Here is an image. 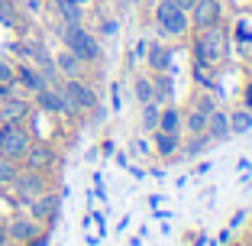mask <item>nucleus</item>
Listing matches in <instances>:
<instances>
[{
  "instance_id": "obj_23",
  "label": "nucleus",
  "mask_w": 252,
  "mask_h": 246,
  "mask_svg": "<svg viewBox=\"0 0 252 246\" xmlns=\"http://www.w3.org/2000/svg\"><path fill=\"white\" fill-rule=\"evenodd\" d=\"M133 94H136V101H139V104H146V101H152V97H156V88H152V78H136L133 81Z\"/></svg>"
},
{
  "instance_id": "obj_33",
  "label": "nucleus",
  "mask_w": 252,
  "mask_h": 246,
  "mask_svg": "<svg viewBox=\"0 0 252 246\" xmlns=\"http://www.w3.org/2000/svg\"><path fill=\"white\" fill-rule=\"evenodd\" d=\"M246 107H249V110H252V84H249V88H246Z\"/></svg>"
},
{
  "instance_id": "obj_2",
  "label": "nucleus",
  "mask_w": 252,
  "mask_h": 246,
  "mask_svg": "<svg viewBox=\"0 0 252 246\" xmlns=\"http://www.w3.org/2000/svg\"><path fill=\"white\" fill-rule=\"evenodd\" d=\"M223 55H226V33H223V26H210V30H204V36L194 39V59H197L200 68L220 65Z\"/></svg>"
},
{
  "instance_id": "obj_1",
  "label": "nucleus",
  "mask_w": 252,
  "mask_h": 246,
  "mask_svg": "<svg viewBox=\"0 0 252 246\" xmlns=\"http://www.w3.org/2000/svg\"><path fill=\"white\" fill-rule=\"evenodd\" d=\"M62 45L71 49L81 62H97L100 59V42H97L94 33L84 30V23H71V26H62Z\"/></svg>"
},
{
  "instance_id": "obj_8",
  "label": "nucleus",
  "mask_w": 252,
  "mask_h": 246,
  "mask_svg": "<svg viewBox=\"0 0 252 246\" xmlns=\"http://www.w3.org/2000/svg\"><path fill=\"white\" fill-rule=\"evenodd\" d=\"M3 227H7V240L10 243H32L36 237H42V224L32 220L30 214H13Z\"/></svg>"
},
{
  "instance_id": "obj_4",
  "label": "nucleus",
  "mask_w": 252,
  "mask_h": 246,
  "mask_svg": "<svg viewBox=\"0 0 252 246\" xmlns=\"http://www.w3.org/2000/svg\"><path fill=\"white\" fill-rule=\"evenodd\" d=\"M30 142L32 136L23 130V123H0V156L20 162L26 156V149H30Z\"/></svg>"
},
{
  "instance_id": "obj_18",
  "label": "nucleus",
  "mask_w": 252,
  "mask_h": 246,
  "mask_svg": "<svg viewBox=\"0 0 252 246\" xmlns=\"http://www.w3.org/2000/svg\"><path fill=\"white\" fill-rule=\"evenodd\" d=\"M178 149H181V133L156 130V152H158V156H175Z\"/></svg>"
},
{
  "instance_id": "obj_35",
  "label": "nucleus",
  "mask_w": 252,
  "mask_h": 246,
  "mask_svg": "<svg viewBox=\"0 0 252 246\" xmlns=\"http://www.w3.org/2000/svg\"><path fill=\"white\" fill-rule=\"evenodd\" d=\"M243 246H252V240H249V243H243Z\"/></svg>"
},
{
  "instance_id": "obj_24",
  "label": "nucleus",
  "mask_w": 252,
  "mask_h": 246,
  "mask_svg": "<svg viewBox=\"0 0 252 246\" xmlns=\"http://www.w3.org/2000/svg\"><path fill=\"white\" fill-rule=\"evenodd\" d=\"M210 142H214V140H210L207 133H191V140L185 142V152H188V156H200V152H207Z\"/></svg>"
},
{
  "instance_id": "obj_32",
  "label": "nucleus",
  "mask_w": 252,
  "mask_h": 246,
  "mask_svg": "<svg viewBox=\"0 0 252 246\" xmlns=\"http://www.w3.org/2000/svg\"><path fill=\"white\" fill-rule=\"evenodd\" d=\"M175 3H178V7H181V10H185V13H188V10H191V7H194V0H175Z\"/></svg>"
},
{
  "instance_id": "obj_15",
  "label": "nucleus",
  "mask_w": 252,
  "mask_h": 246,
  "mask_svg": "<svg viewBox=\"0 0 252 246\" xmlns=\"http://www.w3.org/2000/svg\"><path fill=\"white\" fill-rule=\"evenodd\" d=\"M16 84H23L30 94H36L39 88H45V78H42V71H39L36 65H20L16 68Z\"/></svg>"
},
{
  "instance_id": "obj_12",
  "label": "nucleus",
  "mask_w": 252,
  "mask_h": 246,
  "mask_svg": "<svg viewBox=\"0 0 252 246\" xmlns=\"http://www.w3.org/2000/svg\"><path fill=\"white\" fill-rule=\"evenodd\" d=\"M23 162L30 165V169L45 172V169H52V165H55V149L49 146V142H36V140H32L30 149H26V156H23Z\"/></svg>"
},
{
  "instance_id": "obj_14",
  "label": "nucleus",
  "mask_w": 252,
  "mask_h": 246,
  "mask_svg": "<svg viewBox=\"0 0 252 246\" xmlns=\"http://www.w3.org/2000/svg\"><path fill=\"white\" fill-rule=\"evenodd\" d=\"M142 62H149V68H152V71H168V65H171V49L165 42H149L146 59H142Z\"/></svg>"
},
{
  "instance_id": "obj_11",
  "label": "nucleus",
  "mask_w": 252,
  "mask_h": 246,
  "mask_svg": "<svg viewBox=\"0 0 252 246\" xmlns=\"http://www.w3.org/2000/svg\"><path fill=\"white\" fill-rule=\"evenodd\" d=\"M30 117V101L20 94L0 97V123H23Z\"/></svg>"
},
{
  "instance_id": "obj_13",
  "label": "nucleus",
  "mask_w": 252,
  "mask_h": 246,
  "mask_svg": "<svg viewBox=\"0 0 252 246\" xmlns=\"http://www.w3.org/2000/svg\"><path fill=\"white\" fill-rule=\"evenodd\" d=\"M52 62H55V71H59L62 78H81V65H84V62L78 59L71 49H59Z\"/></svg>"
},
{
  "instance_id": "obj_9",
  "label": "nucleus",
  "mask_w": 252,
  "mask_h": 246,
  "mask_svg": "<svg viewBox=\"0 0 252 246\" xmlns=\"http://www.w3.org/2000/svg\"><path fill=\"white\" fill-rule=\"evenodd\" d=\"M65 97L71 101L78 110H97V91L81 78H65Z\"/></svg>"
},
{
  "instance_id": "obj_6",
  "label": "nucleus",
  "mask_w": 252,
  "mask_h": 246,
  "mask_svg": "<svg viewBox=\"0 0 252 246\" xmlns=\"http://www.w3.org/2000/svg\"><path fill=\"white\" fill-rule=\"evenodd\" d=\"M32 97H36V107L42 113H62V117H78V113H81L65 97V91H62V88H49V84H45V88H39Z\"/></svg>"
},
{
  "instance_id": "obj_5",
  "label": "nucleus",
  "mask_w": 252,
  "mask_h": 246,
  "mask_svg": "<svg viewBox=\"0 0 252 246\" xmlns=\"http://www.w3.org/2000/svg\"><path fill=\"white\" fill-rule=\"evenodd\" d=\"M10 188H13V194L20 198V201H26L30 204L32 198H39L42 191H49V181H45V172H39V169H20L16 172V178L10 181Z\"/></svg>"
},
{
  "instance_id": "obj_20",
  "label": "nucleus",
  "mask_w": 252,
  "mask_h": 246,
  "mask_svg": "<svg viewBox=\"0 0 252 246\" xmlns=\"http://www.w3.org/2000/svg\"><path fill=\"white\" fill-rule=\"evenodd\" d=\"M158 130L165 133H181V113L171 104H162V113H158Z\"/></svg>"
},
{
  "instance_id": "obj_27",
  "label": "nucleus",
  "mask_w": 252,
  "mask_h": 246,
  "mask_svg": "<svg viewBox=\"0 0 252 246\" xmlns=\"http://www.w3.org/2000/svg\"><path fill=\"white\" fill-rule=\"evenodd\" d=\"M0 84H13L16 88V65L10 59H3V55H0Z\"/></svg>"
},
{
  "instance_id": "obj_21",
  "label": "nucleus",
  "mask_w": 252,
  "mask_h": 246,
  "mask_svg": "<svg viewBox=\"0 0 252 246\" xmlns=\"http://www.w3.org/2000/svg\"><path fill=\"white\" fill-rule=\"evenodd\" d=\"M158 113H162V104H158V101H146V104H142V130L156 133L158 130Z\"/></svg>"
},
{
  "instance_id": "obj_17",
  "label": "nucleus",
  "mask_w": 252,
  "mask_h": 246,
  "mask_svg": "<svg viewBox=\"0 0 252 246\" xmlns=\"http://www.w3.org/2000/svg\"><path fill=\"white\" fill-rule=\"evenodd\" d=\"M55 13L62 16L65 26H71V23H84V7L78 3V0H55Z\"/></svg>"
},
{
  "instance_id": "obj_19",
  "label": "nucleus",
  "mask_w": 252,
  "mask_h": 246,
  "mask_svg": "<svg viewBox=\"0 0 252 246\" xmlns=\"http://www.w3.org/2000/svg\"><path fill=\"white\" fill-rule=\"evenodd\" d=\"M226 117H230V136H239V133H249L252 130V110L249 107L233 110V113H226Z\"/></svg>"
},
{
  "instance_id": "obj_7",
  "label": "nucleus",
  "mask_w": 252,
  "mask_h": 246,
  "mask_svg": "<svg viewBox=\"0 0 252 246\" xmlns=\"http://www.w3.org/2000/svg\"><path fill=\"white\" fill-rule=\"evenodd\" d=\"M188 20H191L194 30H210V26H220V20H223V3H220V0H194V7L188 10Z\"/></svg>"
},
{
  "instance_id": "obj_25",
  "label": "nucleus",
  "mask_w": 252,
  "mask_h": 246,
  "mask_svg": "<svg viewBox=\"0 0 252 246\" xmlns=\"http://www.w3.org/2000/svg\"><path fill=\"white\" fill-rule=\"evenodd\" d=\"M185 127H188V133H207V113L191 110L185 117Z\"/></svg>"
},
{
  "instance_id": "obj_30",
  "label": "nucleus",
  "mask_w": 252,
  "mask_h": 246,
  "mask_svg": "<svg viewBox=\"0 0 252 246\" xmlns=\"http://www.w3.org/2000/svg\"><path fill=\"white\" fill-rule=\"evenodd\" d=\"M104 33H107V36H113V33H120V23L107 20V23H104Z\"/></svg>"
},
{
  "instance_id": "obj_26",
  "label": "nucleus",
  "mask_w": 252,
  "mask_h": 246,
  "mask_svg": "<svg viewBox=\"0 0 252 246\" xmlns=\"http://www.w3.org/2000/svg\"><path fill=\"white\" fill-rule=\"evenodd\" d=\"M16 172H20V165H16L13 159L0 156V185H3V188H10V181L16 178Z\"/></svg>"
},
{
  "instance_id": "obj_34",
  "label": "nucleus",
  "mask_w": 252,
  "mask_h": 246,
  "mask_svg": "<svg viewBox=\"0 0 252 246\" xmlns=\"http://www.w3.org/2000/svg\"><path fill=\"white\" fill-rule=\"evenodd\" d=\"M78 3H81V7H88V3H91V0H78Z\"/></svg>"
},
{
  "instance_id": "obj_28",
  "label": "nucleus",
  "mask_w": 252,
  "mask_h": 246,
  "mask_svg": "<svg viewBox=\"0 0 252 246\" xmlns=\"http://www.w3.org/2000/svg\"><path fill=\"white\" fill-rule=\"evenodd\" d=\"M194 110H200V113H207V117H210V113L217 110V101L210 94H197V97H194Z\"/></svg>"
},
{
  "instance_id": "obj_22",
  "label": "nucleus",
  "mask_w": 252,
  "mask_h": 246,
  "mask_svg": "<svg viewBox=\"0 0 252 246\" xmlns=\"http://www.w3.org/2000/svg\"><path fill=\"white\" fill-rule=\"evenodd\" d=\"M152 88H156V97H152V101H158V104H168L171 101V78H168V71H158V78L152 81Z\"/></svg>"
},
{
  "instance_id": "obj_10",
  "label": "nucleus",
  "mask_w": 252,
  "mask_h": 246,
  "mask_svg": "<svg viewBox=\"0 0 252 246\" xmlns=\"http://www.w3.org/2000/svg\"><path fill=\"white\" fill-rule=\"evenodd\" d=\"M59 204H62L59 194L42 191L39 198H32V201H30V217H32V220H39V224H52L55 217H59Z\"/></svg>"
},
{
  "instance_id": "obj_16",
  "label": "nucleus",
  "mask_w": 252,
  "mask_h": 246,
  "mask_svg": "<svg viewBox=\"0 0 252 246\" xmlns=\"http://www.w3.org/2000/svg\"><path fill=\"white\" fill-rule=\"evenodd\" d=\"M207 136H210L214 142H217V140H220V142L230 140V117H226L220 107H217V110L207 117Z\"/></svg>"
},
{
  "instance_id": "obj_31",
  "label": "nucleus",
  "mask_w": 252,
  "mask_h": 246,
  "mask_svg": "<svg viewBox=\"0 0 252 246\" xmlns=\"http://www.w3.org/2000/svg\"><path fill=\"white\" fill-rule=\"evenodd\" d=\"M10 240H7V227H3V220H0V246H7Z\"/></svg>"
},
{
  "instance_id": "obj_29",
  "label": "nucleus",
  "mask_w": 252,
  "mask_h": 246,
  "mask_svg": "<svg viewBox=\"0 0 252 246\" xmlns=\"http://www.w3.org/2000/svg\"><path fill=\"white\" fill-rule=\"evenodd\" d=\"M146 49H149V39H139V42H136V59H146Z\"/></svg>"
},
{
  "instance_id": "obj_3",
  "label": "nucleus",
  "mask_w": 252,
  "mask_h": 246,
  "mask_svg": "<svg viewBox=\"0 0 252 246\" xmlns=\"http://www.w3.org/2000/svg\"><path fill=\"white\" fill-rule=\"evenodd\" d=\"M156 23H158V30H162V36H185L191 30L188 13L175 0H158L156 3Z\"/></svg>"
}]
</instances>
